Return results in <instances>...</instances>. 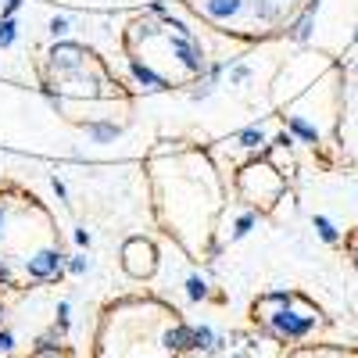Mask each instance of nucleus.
Returning <instances> with one entry per match:
<instances>
[{
	"label": "nucleus",
	"instance_id": "f257e3e1",
	"mask_svg": "<svg viewBox=\"0 0 358 358\" xmlns=\"http://www.w3.org/2000/svg\"><path fill=\"white\" fill-rule=\"evenodd\" d=\"M190 326L158 297H118L104 305L94 334V358H179Z\"/></svg>",
	"mask_w": 358,
	"mask_h": 358
},
{
	"label": "nucleus",
	"instance_id": "f03ea898",
	"mask_svg": "<svg viewBox=\"0 0 358 358\" xmlns=\"http://www.w3.org/2000/svg\"><path fill=\"white\" fill-rule=\"evenodd\" d=\"M294 297L297 294H265L255 301V322H262L273 337L280 341H305L315 326H319V308L312 301L301 305V312H290L294 308Z\"/></svg>",
	"mask_w": 358,
	"mask_h": 358
},
{
	"label": "nucleus",
	"instance_id": "7ed1b4c3",
	"mask_svg": "<svg viewBox=\"0 0 358 358\" xmlns=\"http://www.w3.org/2000/svg\"><path fill=\"white\" fill-rule=\"evenodd\" d=\"M236 187H241V194L251 201V204H276L280 190H283V179L273 165H265V162H251L248 169H241V179H236Z\"/></svg>",
	"mask_w": 358,
	"mask_h": 358
},
{
	"label": "nucleus",
	"instance_id": "20e7f679",
	"mask_svg": "<svg viewBox=\"0 0 358 358\" xmlns=\"http://www.w3.org/2000/svg\"><path fill=\"white\" fill-rule=\"evenodd\" d=\"M122 265L133 280H147L158 268V251L151 241H143V236H133V241L122 248Z\"/></svg>",
	"mask_w": 358,
	"mask_h": 358
},
{
	"label": "nucleus",
	"instance_id": "39448f33",
	"mask_svg": "<svg viewBox=\"0 0 358 358\" xmlns=\"http://www.w3.org/2000/svg\"><path fill=\"white\" fill-rule=\"evenodd\" d=\"M251 0H194V8L208 18V22H215V25H229L236 22L244 11H248Z\"/></svg>",
	"mask_w": 358,
	"mask_h": 358
},
{
	"label": "nucleus",
	"instance_id": "423d86ee",
	"mask_svg": "<svg viewBox=\"0 0 358 358\" xmlns=\"http://www.w3.org/2000/svg\"><path fill=\"white\" fill-rule=\"evenodd\" d=\"M287 358H358V351L341 348V344H301V348H294Z\"/></svg>",
	"mask_w": 358,
	"mask_h": 358
},
{
	"label": "nucleus",
	"instance_id": "0eeeda50",
	"mask_svg": "<svg viewBox=\"0 0 358 358\" xmlns=\"http://www.w3.org/2000/svg\"><path fill=\"white\" fill-rule=\"evenodd\" d=\"M29 358H72L65 348H57V344H43V348H36Z\"/></svg>",
	"mask_w": 358,
	"mask_h": 358
},
{
	"label": "nucleus",
	"instance_id": "6e6552de",
	"mask_svg": "<svg viewBox=\"0 0 358 358\" xmlns=\"http://www.w3.org/2000/svg\"><path fill=\"white\" fill-rule=\"evenodd\" d=\"M11 40H15V22L4 18V22H0V47H8Z\"/></svg>",
	"mask_w": 358,
	"mask_h": 358
}]
</instances>
